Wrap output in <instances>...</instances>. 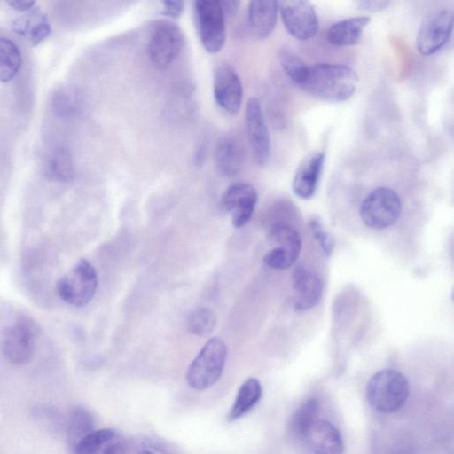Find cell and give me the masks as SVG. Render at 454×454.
Masks as SVG:
<instances>
[{
  "instance_id": "4",
  "label": "cell",
  "mask_w": 454,
  "mask_h": 454,
  "mask_svg": "<svg viewBox=\"0 0 454 454\" xmlns=\"http://www.w3.org/2000/svg\"><path fill=\"white\" fill-rule=\"evenodd\" d=\"M98 286L95 268L85 259L78 261L56 283V293L66 303L74 307L87 305L94 297Z\"/></svg>"
},
{
  "instance_id": "34",
  "label": "cell",
  "mask_w": 454,
  "mask_h": 454,
  "mask_svg": "<svg viewBox=\"0 0 454 454\" xmlns=\"http://www.w3.org/2000/svg\"><path fill=\"white\" fill-rule=\"evenodd\" d=\"M137 454H173L165 448L152 442H144L138 448Z\"/></svg>"
},
{
  "instance_id": "10",
  "label": "cell",
  "mask_w": 454,
  "mask_h": 454,
  "mask_svg": "<svg viewBox=\"0 0 454 454\" xmlns=\"http://www.w3.org/2000/svg\"><path fill=\"white\" fill-rule=\"evenodd\" d=\"M278 4L282 22L293 37L308 40L315 36L318 29V19L310 2L291 0Z\"/></svg>"
},
{
  "instance_id": "20",
  "label": "cell",
  "mask_w": 454,
  "mask_h": 454,
  "mask_svg": "<svg viewBox=\"0 0 454 454\" xmlns=\"http://www.w3.org/2000/svg\"><path fill=\"white\" fill-rule=\"evenodd\" d=\"M278 4L277 1H251L247 8V25L257 39H265L274 30Z\"/></svg>"
},
{
  "instance_id": "35",
  "label": "cell",
  "mask_w": 454,
  "mask_h": 454,
  "mask_svg": "<svg viewBox=\"0 0 454 454\" xmlns=\"http://www.w3.org/2000/svg\"><path fill=\"white\" fill-rule=\"evenodd\" d=\"M7 4L14 10L26 12L34 7V1L12 0L8 1Z\"/></svg>"
},
{
  "instance_id": "18",
  "label": "cell",
  "mask_w": 454,
  "mask_h": 454,
  "mask_svg": "<svg viewBox=\"0 0 454 454\" xmlns=\"http://www.w3.org/2000/svg\"><path fill=\"white\" fill-rule=\"evenodd\" d=\"M302 440L314 454H342L343 441L339 430L329 421L316 419Z\"/></svg>"
},
{
  "instance_id": "16",
  "label": "cell",
  "mask_w": 454,
  "mask_h": 454,
  "mask_svg": "<svg viewBox=\"0 0 454 454\" xmlns=\"http://www.w3.org/2000/svg\"><path fill=\"white\" fill-rule=\"evenodd\" d=\"M325 154L313 152L308 154L298 166L292 182L294 194L302 199L309 200L317 189L323 171Z\"/></svg>"
},
{
  "instance_id": "19",
  "label": "cell",
  "mask_w": 454,
  "mask_h": 454,
  "mask_svg": "<svg viewBox=\"0 0 454 454\" xmlns=\"http://www.w3.org/2000/svg\"><path fill=\"white\" fill-rule=\"evenodd\" d=\"M12 27L15 34L33 46L43 43L51 30L46 14L38 7H33L14 19Z\"/></svg>"
},
{
  "instance_id": "26",
  "label": "cell",
  "mask_w": 454,
  "mask_h": 454,
  "mask_svg": "<svg viewBox=\"0 0 454 454\" xmlns=\"http://www.w3.org/2000/svg\"><path fill=\"white\" fill-rule=\"evenodd\" d=\"M21 62L18 46L12 40L0 37V82H11L19 73Z\"/></svg>"
},
{
  "instance_id": "1",
  "label": "cell",
  "mask_w": 454,
  "mask_h": 454,
  "mask_svg": "<svg viewBox=\"0 0 454 454\" xmlns=\"http://www.w3.org/2000/svg\"><path fill=\"white\" fill-rule=\"evenodd\" d=\"M357 74L349 67L332 63L309 66L301 87L310 95L333 103L343 102L356 92Z\"/></svg>"
},
{
  "instance_id": "21",
  "label": "cell",
  "mask_w": 454,
  "mask_h": 454,
  "mask_svg": "<svg viewBox=\"0 0 454 454\" xmlns=\"http://www.w3.org/2000/svg\"><path fill=\"white\" fill-rule=\"evenodd\" d=\"M214 161L223 176L237 175L243 165V152L239 143L230 136L221 137L215 145Z\"/></svg>"
},
{
  "instance_id": "9",
  "label": "cell",
  "mask_w": 454,
  "mask_h": 454,
  "mask_svg": "<svg viewBox=\"0 0 454 454\" xmlns=\"http://www.w3.org/2000/svg\"><path fill=\"white\" fill-rule=\"evenodd\" d=\"M35 326L27 319L20 318L4 329L1 339L4 356L13 364H25L35 351Z\"/></svg>"
},
{
  "instance_id": "31",
  "label": "cell",
  "mask_w": 454,
  "mask_h": 454,
  "mask_svg": "<svg viewBox=\"0 0 454 454\" xmlns=\"http://www.w3.org/2000/svg\"><path fill=\"white\" fill-rule=\"evenodd\" d=\"M309 225L311 233L317 240L323 252L326 256H329L333 253V249L334 247V241L333 239V237L325 230L320 219L317 217L311 218L309 223Z\"/></svg>"
},
{
  "instance_id": "17",
  "label": "cell",
  "mask_w": 454,
  "mask_h": 454,
  "mask_svg": "<svg viewBox=\"0 0 454 454\" xmlns=\"http://www.w3.org/2000/svg\"><path fill=\"white\" fill-rule=\"evenodd\" d=\"M127 440L110 428L93 430L74 448V454H125Z\"/></svg>"
},
{
  "instance_id": "7",
  "label": "cell",
  "mask_w": 454,
  "mask_h": 454,
  "mask_svg": "<svg viewBox=\"0 0 454 454\" xmlns=\"http://www.w3.org/2000/svg\"><path fill=\"white\" fill-rule=\"evenodd\" d=\"M184 43V35L178 25L160 20L154 25L150 35L149 58L156 67L166 68L178 58Z\"/></svg>"
},
{
  "instance_id": "24",
  "label": "cell",
  "mask_w": 454,
  "mask_h": 454,
  "mask_svg": "<svg viewBox=\"0 0 454 454\" xmlns=\"http://www.w3.org/2000/svg\"><path fill=\"white\" fill-rule=\"evenodd\" d=\"M262 396V386L255 378H249L240 386L227 419L234 421L253 409Z\"/></svg>"
},
{
  "instance_id": "25",
  "label": "cell",
  "mask_w": 454,
  "mask_h": 454,
  "mask_svg": "<svg viewBox=\"0 0 454 454\" xmlns=\"http://www.w3.org/2000/svg\"><path fill=\"white\" fill-rule=\"evenodd\" d=\"M93 430L94 419L91 413L82 407H74L70 411L67 423V439L71 451Z\"/></svg>"
},
{
  "instance_id": "29",
  "label": "cell",
  "mask_w": 454,
  "mask_h": 454,
  "mask_svg": "<svg viewBox=\"0 0 454 454\" xmlns=\"http://www.w3.org/2000/svg\"><path fill=\"white\" fill-rule=\"evenodd\" d=\"M216 325L215 314L208 309L200 308L192 311L187 322L188 331L197 336L209 335Z\"/></svg>"
},
{
  "instance_id": "27",
  "label": "cell",
  "mask_w": 454,
  "mask_h": 454,
  "mask_svg": "<svg viewBox=\"0 0 454 454\" xmlns=\"http://www.w3.org/2000/svg\"><path fill=\"white\" fill-rule=\"evenodd\" d=\"M319 403L315 398L302 403L291 417L289 428L292 434L302 440L309 427L317 419Z\"/></svg>"
},
{
  "instance_id": "2",
  "label": "cell",
  "mask_w": 454,
  "mask_h": 454,
  "mask_svg": "<svg viewBox=\"0 0 454 454\" xmlns=\"http://www.w3.org/2000/svg\"><path fill=\"white\" fill-rule=\"evenodd\" d=\"M409 395V383L398 371L381 370L368 381L366 397L371 406L380 412L392 413L400 410Z\"/></svg>"
},
{
  "instance_id": "12",
  "label": "cell",
  "mask_w": 454,
  "mask_h": 454,
  "mask_svg": "<svg viewBox=\"0 0 454 454\" xmlns=\"http://www.w3.org/2000/svg\"><path fill=\"white\" fill-rule=\"evenodd\" d=\"M453 27V12L443 9L430 14L417 35L418 51L424 56L438 51L449 41Z\"/></svg>"
},
{
  "instance_id": "33",
  "label": "cell",
  "mask_w": 454,
  "mask_h": 454,
  "mask_svg": "<svg viewBox=\"0 0 454 454\" xmlns=\"http://www.w3.org/2000/svg\"><path fill=\"white\" fill-rule=\"evenodd\" d=\"M389 1L363 0L356 2L357 6L366 12H379L385 9Z\"/></svg>"
},
{
  "instance_id": "36",
  "label": "cell",
  "mask_w": 454,
  "mask_h": 454,
  "mask_svg": "<svg viewBox=\"0 0 454 454\" xmlns=\"http://www.w3.org/2000/svg\"><path fill=\"white\" fill-rule=\"evenodd\" d=\"M220 4L224 15H233L239 9V2L238 1H220Z\"/></svg>"
},
{
  "instance_id": "3",
  "label": "cell",
  "mask_w": 454,
  "mask_h": 454,
  "mask_svg": "<svg viewBox=\"0 0 454 454\" xmlns=\"http://www.w3.org/2000/svg\"><path fill=\"white\" fill-rule=\"evenodd\" d=\"M227 357V347L219 338H212L203 346L186 372L189 386L204 390L221 377Z\"/></svg>"
},
{
  "instance_id": "22",
  "label": "cell",
  "mask_w": 454,
  "mask_h": 454,
  "mask_svg": "<svg viewBox=\"0 0 454 454\" xmlns=\"http://www.w3.org/2000/svg\"><path fill=\"white\" fill-rule=\"evenodd\" d=\"M370 20L367 16L341 20L329 27L327 39L332 44L337 46L355 45L360 42Z\"/></svg>"
},
{
  "instance_id": "6",
  "label": "cell",
  "mask_w": 454,
  "mask_h": 454,
  "mask_svg": "<svg viewBox=\"0 0 454 454\" xmlns=\"http://www.w3.org/2000/svg\"><path fill=\"white\" fill-rule=\"evenodd\" d=\"M401 211L398 194L388 187H379L363 200L360 216L366 226L381 230L393 225L398 220Z\"/></svg>"
},
{
  "instance_id": "32",
  "label": "cell",
  "mask_w": 454,
  "mask_h": 454,
  "mask_svg": "<svg viewBox=\"0 0 454 454\" xmlns=\"http://www.w3.org/2000/svg\"><path fill=\"white\" fill-rule=\"evenodd\" d=\"M162 4L163 14L170 18H179L185 6L184 1H164Z\"/></svg>"
},
{
  "instance_id": "14",
  "label": "cell",
  "mask_w": 454,
  "mask_h": 454,
  "mask_svg": "<svg viewBox=\"0 0 454 454\" xmlns=\"http://www.w3.org/2000/svg\"><path fill=\"white\" fill-rule=\"evenodd\" d=\"M257 202L256 189L247 183H235L223 193L221 204L231 216L234 227L245 226L252 218Z\"/></svg>"
},
{
  "instance_id": "11",
  "label": "cell",
  "mask_w": 454,
  "mask_h": 454,
  "mask_svg": "<svg viewBox=\"0 0 454 454\" xmlns=\"http://www.w3.org/2000/svg\"><path fill=\"white\" fill-rule=\"evenodd\" d=\"M245 126L254 160L265 164L270 154V137L260 101L251 97L246 104Z\"/></svg>"
},
{
  "instance_id": "30",
  "label": "cell",
  "mask_w": 454,
  "mask_h": 454,
  "mask_svg": "<svg viewBox=\"0 0 454 454\" xmlns=\"http://www.w3.org/2000/svg\"><path fill=\"white\" fill-rule=\"evenodd\" d=\"M79 106L77 95L68 88H60L53 95L52 108L56 114L67 117L74 114Z\"/></svg>"
},
{
  "instance_id": "23",
  "label": "cell",
  "mask_w": 454,
  "mask_h": 454,
  "mask_svg": "<svg viewBox=\"0 0 454 454\" xmlns=\"http://www.w3.org/2000/svg\"><path fill=\"white\" fill-rule=\"evenodd\" d=\"M44 175L50 181L56 183H68L74 176V163L68 148L60 146L49 155Z\"/></svg>"
},
{
  "instance_id": "5",
  "label": "cell",
  "mask_w": 454,
  "mask_h": 454,
  "mask_svg": "<svg viewBox=\"0 0 454 454\" xmlns=\"http://www.w3.org/2000/svg\"><path fill=\"white\" fill-rule=\"evenodd\" d=\"M193 14L197 34L204 49L209 53L219 52L226 39L225 15L220 2L195 1Z\"/></svg>"
},
{
  "instance_id": "8",
  "label": "cell",
  "mask_w": 454,
  "mask_h": 454,
  "mask_svg": "<svg viewBox=\"0 0 454 454\" xmlns=\"http://www.w3.org/2000/svg\"><path fill=\"white\" fill-rule=\"evenodd\" d=\"M268 239L275 247L263 256L266 265L275 270H286L296 262L302 242L295 229L286 223H277L270 228Z\"/></svg>"
},
{
  "instance_id": "28",
  "label": "cell",
  "mask_w": 454,
  "mask_h": 454,
  "mask_svg": "<svg viewBox=\"0 0 454 454\" xmlns=\"http://www.w3.org/2000/svg\"><path fill=\"white\" fill-rule=\"evenodd\" d=\"M279 60L286 74L301 86L307 76L309 66L294 52L286 49L280 51Z\"/></svg>"
},
{
  "instance_id": "13",
  "label": "cell",
  "mask_w": 454,
  "mask_h": 454,
  "mask_svg": "<svg viewBox=\"0 0 454 454\" xmlns=\"http://www.w3.org/2000/svg\"><path fill=\"white\" fill-rule=\"evenodd\" d=\"M215 102L229 114L239 113L243 100V86L235 68L228 64L219 65L213 78Z\"/></svg>"
},
{
  "instance_id": "15",
  "label": "cell",
  "mask_w": 454,
  "mask_h": 454,
  "mask_svg": "<svg viewBox=\"0 0 454 454\" xmlns=\"http://www.w3.org/2000/svg\"><path fill=\"white\" fill-rule=\"evenodd\" d=\"M292 279L294 309L301 312L314 308L323 295L324 284L321 278L312 270L297 265Z\"/></svg>"
}]
</instances>
